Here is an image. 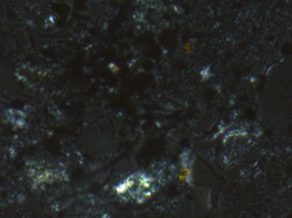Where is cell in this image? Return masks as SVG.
I'll return each instance as SVG.
<instances>
[{
    "label": "cell",
    "instance_id": "obj_1",
    "mask_svg": "<svg viewBox=\"0 0 292 218\" xmlns=\"http://www.w3.org/2000/svg\"><path fill=\"white\" fill-rule=\"evenodd\" d=\"M184 49H185V51L187 54H189V53L191 51V49H192L191 44L190 42H187V43L185 44V45L184 46Z\"/></svg>",
    "mask_w": 292,
    "mask_h": 218
}]
</instances>
